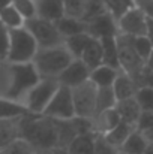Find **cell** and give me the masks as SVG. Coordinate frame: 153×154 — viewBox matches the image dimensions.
I'll return each instance as SVG.
<instances>
[{"instance_id": "cell-35", "label": "cell", "mask_w": 153, "mask_h": 154, "mask_svg": "<svg viewBox=\"0 0 153 154\" xmlns=\"http://www.w3.org/2000/svg\"><path fill=\"white\" fill-rule=\"evenodd\" d=\"M135 99H137V102L140 105L141 111L153 112V88H149V87L138 88V91L135 94Z\"/></svg>"}, {"instance_id": "cell-24", "label": "cell", "mask_w": 153, "mask_h": 154, "mask_svg": "<svg viewBox=\"0 0 153 154\" xmlns=\"http://www.w3.org/2000/svg\"><path fill=\"white\" fill-rule=\"evenodd\" d=\"M95 141L96 135H80L77 136L71 145L66 148L68 154H93L95 153Z\"/></svg>"}, {"instance_id": "cell-28", "label": "cell", "mask_w": 153, "mask_h": 154, "mask_svg": "<svg viewBox=\"0 0 153 154\" xmlns=\"http://www.w3.org/2000/svg\"><path fill=\"white\" fill-rule=\"evenodd\" d=\"M89 41H90V36L87 33H81V35H77V36L65 39V47H66L68 51L71 52L74 60H80V57H81V54L84 51V48L87 47Z\"/></svg>"}, {"instance_id": "cell-21", "label": "cell", "mask_w": 153, "mask_h": 154, "mask_svg": "<svg viewBox=\"0 0 153 154\" xmlns=\"http://www.w3.org/2000/svg\"><path fill=\"white\" fill-rule=\"evenodd\" d=\"M80 60L87 66V69L92 72L93 69L99 67L102 64V45L101 41L90 38L87 47L84 48V51L81 54Z\"/></svg>"}, {"instance_id": "cell-16", "label": "cell", "mask_w": 153, "mask_h": 154, "mask_svg": "<svg viewBox=\"0 0 153 154\" xmlns=\"http://www.w3.org/2000/svg\"><path fill=\"white\" fill-rule=\"evenodd\" d=\"M120 117L117 114V111L113 108V109H108V111H104L99 112L95 118H93V130H95V135H99L104 136L107 135L108 132H111L119 123H120Z\"/></svg>"}, {"instance_id": "cell-5", "label": "cell", "mask_w": 153, "mask_h": 154, "mask_svg": "<svg viewBox=\"0 0 153 154\" xmlns=\"http://www.w3.org/2000/svg\"><path fill=\"white\" fill-rule=\"evenodd\" d=\"M60 87L57 79H45L41 78L24 96L23 106L32 115H42L45 108L48 106L53 96L56 94L57 88Z\"/></svg>"}, {"instance_id": "cell-47", "label": "cell", "mask_w": 153, "mask_h": 154, "mask_svg": "<svg viewBox=\"0 0 153 154\" xmlns=\"http://www.w3.org/2000/svg\"><path fill=\"white\" fill-rule=\"evenodd\" d=\"M119 154H123V153H119Z\"/></svg>"}, {"instance_id": "cell-15", "label": "cell", "mask_w": 153, "mask_h": 154, "mask_svg": "<svg viewBox=\"0 0 153 154\" xmlns=\"http://www.w3.org/2000/svg\"><path fill=\"white\" fill-rule=\"evenodd\" d=\"M113 91L116 94L117 102L119 100H126V99L135 97V94L138 91V85L129 75H126V73H123L120 70L117 79L113 84Z\"/></svg>"}, {"instance_id": "cell-29", "label": "cell", "mask_w": 153, "mask_h": 154, "mask_svg": "<svg viewBox=\"0 0 153 154\" xmlns=\"http://www.w3.org/2000/svg\"><path fill=\"white\" fill-rule=\"evenodd\" d=\"M116 103H117V99H116V94L113 91V87L98 88V93H96V115L99 112L113 109L116 106Z\"/></svg>"}, {"instance_id": "cell-2", "label": "cell", "mask_w": 153, "mask_h": 154, "mask_svg": "<svg viewBox=\"0 0 153 154\" xmlns=\"http://www.w3.org/2000/svg\"><path fill=\"white\" fill-rule=\"evenodd\" d=\"M20 138L32 144L36 150H56L57 135L54 121L44 115L27 114L20 121Z\"/></svg>"}, {"instance_id": "cell-11", "label": "cell", "mask_w": 153, "mask_h": 154, "mask_svg": "<svg viewBox=\"0 0 153 154\" xmlns=\"http://www.w3.org/2000/svg\"><path fill=\"white\" fill-rule=\"evenodd\" d=\"M84 26H86V33L90 38L98 39V41H101L104 38H116L119 35L117 21L107 12L84 21Z\"/></svg>"}, {"instance_id": "cell-45", "label": "cell", "mask_w": 153, "mask_h": 154, "mask_svg": "<svg viewBox=\"0 0 153 154\" xmlns=\"http://www.w3.org/2000/svg\"><path fill=\"white\" fill-rule=\"evenodd\" d=\"M38 154H54V150H38Z\"/></svg>"}, {"instance_id": "cell-44", "label": "cell", "mask_w": 153, "mask_h": 154, "mask_svg": "<svg viewBox=\"0 0 153 154\" xmlns=\"http://www.w3.org/2000/svg\"><path fill=\"white\" fill-rule=\"evenodd\" d=\"M144 154H153V144H149V145H147V148H146Z\"/></svg>"}, {"instance_id": "cell-36", "label": "cell", "mask_w": 153, "mask_h": 154, "mask_svg": "<svg viewBox=\"0 0 153 154\" xmlns=\"http://www.w3.org/2000/svg\"><path fill=\"white\" fill-rule=\"evenodd\" d=\"M152 127H153V112H150V111H141V114L138 117V121L135 124V129L143 133V132H146V130H149Z\"/></svg>"}, {"instance_id": "cell-13", "label": "cell", "mask_w": 153, "mask_h": 154, "mask_svg": "<svg viewBox=\"0 0 153 154\" xmlns=\"http://www.w3.org/2000/svg\"><path fill=\"white\" fill-rule=\"evenodd\" d=\"M74 118L72 120H53L54 127H56V135H57L56 150H66L71 145V142L77 136H80Z\"/></svg>"}, {"instance_id": "cell-8", "label": "cell", "mask_w": 153, "mask_h": 154, "mask_svg": "<svg viewBox=\"0 0 153 154\" xmlns=\"http://www.w3.org/2000/svg\"><path fill=\"white\" fill-rule=\"evenodd\" d=\"M117 47H119V64L120 70L129 75L135 82L138 81L146 63L140 58V55L132 48L131 38L117 35Z\"/></svg>"}, {"instance_id": "cell-31", "label": "cell", "mask_w": 153, "mask_h": 154, "mask_svg": "<svg viewBox=\"0 0 153 154\" xmlns=\"http://www.w3.org/2000/svg\"><path fill=\"white\" fill-rule=\"evenodd\" d=\"M65 5V15L71 17V18H77L81 20L86 17L87 12V6H89V0H63Z\"/></svg>"}, {"instance_id": "cell-34", "label": "cell", "mask_w": 153, "mask_h": 154, "mask_svg": "<svg viewBox=\"0 0 153 154\" xmlns=\"http://www.w3.org/2000/svg\"><path fill=\"white\" fill-rule=\"evenodd\" d=\"M131 42H132V48L135 50V52L140 55V58L146 63V60L149 58V55L153 51V45L152 42L146 38V36H141V38H131Z\"/></svg>"}, {"instance_id": "cell-12", "label": "cell", "mask_w": 153, "mask_h": 154, "mask_svg": "<svg viewBox=\"0 0 153 154\" xmlns=\"http://www.w3.org/2000/svg\"><path fill=\"white\" fill-rule=\"evenodd\" d=\"M89 78H90V70L87 69V66L81 60H72V63L60 73L57 81L63 87L74 88L87 82Z\"/></svg>"}, {"instance_id": "cell-19", "label": "cell", "mask_w": 153, "mask_h": 154, "mask_svg": "<svg viewBox=\"0 0 153 154\" xmlns=\"http://www.w3.org/2000/svg\"><path fill=\"white\" fill-rule=\"evenodd\" d=\"M20 121L21 117L11 120H0V151L8 145H11L14 141L20 139Z\"/></svg>"}, {"instance_id": "cell-26", "label": "cell", "mask_w": 153, "mask_h": 154, "mask_svg": "<svg viewBox=\"0 0 153 154\" xmlns=\"http://www.w3.org/2000/svg\"><path fill=\"white\" fill-rule=\"evenodd\" d=\"M104 8L116 21H119L125 14L135 8L134 0H104Z\"/></svg>"}, {"instance_id": "cell-38", "label": "cell", "mask_w": 153, "mask_h": 154, "mask_svg": "<svg viewBox=\"0 0 153 154\" xmlns=\"http://www.w3.org/2000/svg\"><path fill=\"white\" fill-rule=\"evenodd\" d=\"M93 154H119L116 148H113L111 145H108L105 142V139L96 135V141H95V153Z\"/></svg>"}, {"instance_id": "cell-14", "label": "cell", "mask_w": 153, "mask_h": 154, "mask_svg": "<svg viewBox=\"0 0 153 154\" xmlns=\"http://www.w3.org/2000/svg\"><path fill=\"white\" fill-rule=\"evenodd\" d=\"M36 5V18L57 23L65 17V5L63 0H35Z\"/></svg>"}, {"instance_id": "cell-32", "label": "cell", "mask_w": 153, "mask_h": 154, "mask_svg": "<svg viewBox=\"0 0 153 154\" xmlns=\"http://www.w3.org/2000/svg\"><path fill=\"white\" fill-rule=\"evenodd\" d=\"M12 6L23 17L24 21L36 18V5L35 0H12Z\"/></svg>"}, {"instance_id": "cell-39", "label": "cell", "mask_w": 153, "mask_h": 154, "mask_svg": "<svg viewBox=\"0 0 153 154\" xmlns=\"http://www.w3.org/2000/svg\"><path fill=\"white\" fill-rule=\"evenodd\" d=\"M135 2V8L140 9L146 18L153 20V0H134Z\"/></svg>"}, {"instance_id": "cell-20", "label": "cell", "mask_w": 153, "mask_h": 154, "mask_svg": "<svg viewBox=\"0 0 153 154\" xmlns=\"http://www.w3.org/2000/svg\"><path fill=\"white\" fill-rule=\"evenodd\" d=\"M120 70L117 69H113L110 66H105V64H101L99 67L93 69L90 72V78L89 81L96 85L98 88H104V87H113L114 81L117 79Z\"/></svg>"}, {"instance_id": "cell-37", "label": "cell", "mask_w": 153, "mask_h": 154, "mask_svg": "<svg viewBox=\"0 0 153 154\" xmlns=\"http://www.w3.org/2000/svg\"><path fill=\"white\" fill-rule=\"evenodd\" d=\"M8 44H9V30L0 23V61L6 60Z\"/></svg>"}, {"instance_id": "cell-17", "label": "cell", "mask_w": 153, "mask_h": 154, "mask_svg": "<svg viewBox=\"0 0 153 154\" xmlns=\"http://www.w3.org/2000/svg\"><path fill=\"white\" fill-rule=\"evenodd\" d=\"M114 109L117 111L120 120L123 123L131 124V126L137 124L138 117L141 114V108H140V105H138L135 97H131V99H126V100H119L116 103Z\"/></svg>"}, {"instance_id": "cell-46", "label": "cell", "mask_w": 153, "mask_h": 154, "mask_svg": "<svg viewBox=\"0 0 153 154\" xmlns=\"http://www.w3.org/2000/svg\"><path fill=\"white\" fill-rule=\"evenodd\" d=\"M90 3H104V0H89Z\"/></svg>"}, {"instance_id": "cell-4", "label": "cell", "mask_w": 153, "mask_h": 154, "mask_svg": "<svg viewBox=\"0 0 153 154\" xmlns=\"http://www.w3.org/2000/svg\"><path fill=\"white\" fill-rule=\"evenodd\" d=\"M38 50L39 48L36 41L27 32L26 27L9 30V44H8V54L5 61L15 63V64L32 63Z\"/></svg>"}, {"instance_id": "cell-40", "label": "cell", "mask_w": 153, "mask_h": 154, "mask_svg": "<svg viewBox=\"0 0 153 154\" xmlns=\"http://www.w3.org/2000/svg\"><path fill=\"white\" fill-rule=\"evenodd\" d=\"M146 38L152 42L153 45V20L147 18V29H146Z\"/></svg>"}, {"instance_id": "cell-10", "label": "cell", "mask_w": 153, "mask_h": 154, "mask_svg": "<svg viewBox=\"0 0 153 154\" xmlns=\"http://www.w3.org/2000/svg\"><path fill=\"white\" fill-rule=\"evenodd\" d=\"M146 29H147V18L137 8L131 9L117 21V30L120 36L141 38L146 36Z\"/></svg>"}, {"instance_id": "cell-27", "label": "cell", "mask_w": 153, "mask_h": 154, "mask_svg": "<svg viewBox=\"0 0 153 154\" xmlns=\"http://www.w3.org/2000/svg\"><path fill=\"white\" fill-rule=\"evenodd\" d=\"M26 108L18 102H12L8 99H0V120H11L27 115Z\"/></svg>"}, {"instance_id": "cell-1", "label": "cell", "mask_w": 153, "mask_h": 154, "mask_svg": "<svg viewBox=\"0 0 153 154\" xmlns=\"http://www.w3.org/2000/svg\"><path fill=\"white\" fill-rule=\"evenodd\" d=\"M39 79L41 78L32 63L15 64L0 61V99L21 103L27 91Z\"/></svg>"}, {"instance_id": "cell-18", "label": "cell", "mask_w": 153, "mask_h": 154, "mask_svg": "<svg viewBox=\"0 0 153 154\" xmlns=\"http://www.w3.org/2000/svg\"><path fill=\"white\" fill-rule=\"evenodd\" d=\"M132 132H135V126H131L128 123L120 121L111 132H108L107 135H104L102 138L105 139V142L108 145H111L113 148H116L117 151L122 148V145L126 142V139L132 135Z\"/></svg>"}, {"instance_id": "cell-41", "label": "cell", "mask_w": 153, "mask_h": 154, "mask_svg": "<svg viewBox=\"0 0 153 154\" xmlns=\"http://www.w3.org/2000/svg\"><path fill=\"white\" fill-rule=\"evenodd\" d=\"M143 136H144V139L149 144H153V127L149 129V130H146V132H143Z\"/></svg>"}, {"instance_id": "cell-9", "label": "cell", "mask_w": 153, "mask_h": 154, "mask_svg": "<svg viewBox=\"0 0 153 154\" xmlns=\"http://www.w3.org/2000/svg\"><path fill=\"white\" fill-rule=\"evenodd\" d=\"M42 115L51 120H72L75 117V109L71 88L60 85Z\"/></svg>"}, {"instance_id": "cell-25", "label": "cell", "mask_w": 153, "mask_h": 154, "mask_svg": "<svg viewBox=\"0 0 153 154\" xmlns=\"http://www.w3.org/2000/svg\"><path fill=\"white\" fill-rule=\"evenodd\" d=\"M149 142L144 139L143 133L138 132L135 129V132H132V135L126 139V142L122 145V148L119 150V153L123 154H144L147 148Z\"/></svg>"}, {"instance_id": "cell-3", "label": "cell", "mask_w": 153, "mask_h": 154, "mask_svg": "<svg viewBox=\"0 0 153 154\" xmlns=\"http://www.w3.org/2000/svg\"><path fill=\"white\" fill-rule=\"evenodd\" d=\"M74 57L66 50L65 44L53 48L38 50L32 64L35 66L39 78L45 79H57L60 73L72 63Z\"/></svg>"}, {"instance_id": "cell-30", "label": "cell", "mask_w": 153, "mask_h": 154, "mask_svg": "<svg viewBox=\"0 0 153 154\" xmlns=\"http://www.w3.org/2000/svg\"><path fill=\"white\" fill-rule=\"evenodd\" d=\"M0 23L8 29V30H15V29H21L24 27L26 21L23 20V17L15 11V8L11 5L8 6L5 11L0 12Z\"/></svg>"}, {"instance_id": "cell-42", "label": "cell", "mask_w": 153, "mask_h": 154, "mask_svg": "<svg viewBox=\"0 0 153 154\" xmlns=\"http://www.w3.org/2000/svg\"><path fill=\"white\" fill-rule=\"evenodd\" d=\"M12 5V0H0V12L2 11H5L8 6H11Z\"/></svg>"}, {"instance_id": "cell-7", "label": "cell", "mask_w": 153, "mask_h": 154, "mask_svg": "<svg viewBox=\"0 0 153 154\" xmlns=\"http://www.w3.org/2000/svg\"><path fill=\"white\" fill-rule=\"evenodd\" d=\"M96 93H98V87L93 85L90 81L71 88L75 117L87 118V120L95 118V115H96Z\"/></svg>"}, {"instance_id": "cell-22", "label": "cell", "mask_w": 153, "mask_h": 154, "mask_svg": "<svg viewBox=\"0 0 153 154\" xmlns=\"http://www.w3.org/2000/svg\"><path fill=\"white\" fill-rule=\"evenodd\" d=\"M59 33L62 35L63 39H68V38H72V36H77V35H81V33H86V26H84V21L81 20H77V18H71V17H63L60 18L57 23H54Z\"/></svg>"}, {"instance_id": "cell-6", "label": "cell", "mask_w": 153, "mask_h": 154, "mask_svg": "<svg viewBox=\"0 0 153 154\" xmlns=\"http://www.w3.org/2000/svg\"><path fill=\"white\" fill-rule=\"evenodd\" d=\"M24 27L27 29V32L36 41L39 50L53 48V47H59V45L65 44V39L59 33V30H57L54 23L41 20V18H33V20L26 21Z\"/></svg>"}, {"instance_id": "cell-43", "label": "cell", "mask_w": 153, "mask_h": 154, "mask_svg": "<svg viewBox=\"0 0 153 154\" xmlns=\"http://www.w3.org/2000/svg\"><path fill=\"white\" fill-rule=\"evenodd\" d=\"M146 67L150 69V70H153V51H152V54L149 55V58L146 60Z\"/></svg>"}, {"instance_id": "cell-23", "label": "cell", "mask_w": 153, "mask_h": 154, "mask_svg": "<svg viewBox=\"0 0 153 154\" xmlns=\"http://www.w3.org/2000/svg\"><path fill=\"white\" fill-rule=\"evenodd\" d=\"M101 45H102V64L120 70L117 36L116 38H104V39H101Z\"/></svg>"}, {"instance_id": "cell-33", "label": "cell", "mask_w": 153, "mask_h": 154, "mask_svg": "<svg viewBox=\"0 0 153 154\" xmlns=\"http://www.w3.org/2000/svg\"><path fill=\"white\" fill-rule=\"evenodd\" d=\"M0 154H38V150L24 139H17L6 148H3Z\"/></svg>"}]
</instances>
